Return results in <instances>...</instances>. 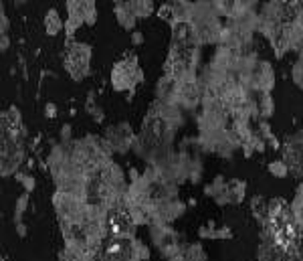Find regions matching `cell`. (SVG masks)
<instances>
[{
  "label": "cell",
  "instance_id": "1",
  "mask_svg": "<svg viewBox=\"0 0 303 261\" xmlns=\"http://www.w3.org/2000/svg\"><path fill=\"white\" fill-rule=\"evenodd\" d=\"M91 47L85 45V43H77L73 39H67L65 43V55H63V61H65V69L67 73L75 79V81H81L89 75V67H91Z\"/></svg>",
  "mask_w": 303,
  "mask_h": 261
},
{
  "label": "cell",
  "instance_id": "2",
  "mask_svg": "<svg viewBox=\"0 0 303 261\" xmlns=\"http://www.w3.org/2000/svg\"><path fill=\"white\" fill-rule=\"evenodd\" d=\"M103 138L109 142V146L117 154H125L130 148H134V142H136V134L132 132V126L128 122H119L115 126H109L105 130Z\"/></svg>",
  "mask_w": 303,
  "mask_h": 261
},
{
  "label": "cell",
  "instance_id": "3",
  "mask_svg": "<svg viewBox=\"0 0 303 261\" xmlns=\"http://www.w3.org/2000/svg\"><path fill=\"white\" fill-rule=\"evenodd\" d=\"M275 87V71L269 61H257L251 71V89L257 93H271Z\"/></svg>",
  "mask_w": 303,
  "mask_h": 261
},
{
  "label": "cell",
  "instance_id": "4",
  "mask_svg": "<svg viewBox=\"0 0 303 261\" xmlns=\"http://www.w3.org/2000/svg\"><path fill=\"white\" fill-rule=\"evenodd\" d=\"M176 98H178V79L164 75L156 83V100L164 104H176Z\"/></svg>",
  "mask_w": 303,
  "mask_h": 261
},
{
  "label": "cell",
  "instance_id": "5",
  "mask_svg": "<svg viewBox=\"0 0 303 261\" xmlns=\"http://www.w3.org/2000/svg\"><path fill=\"white\" fill-rule=\"evenodd\" d=\"M259 18L271 25H281V0H267L261 6Z\"/></svg>",
  "mask_w": 303,
  "mask_h": 261
},
{
  "label": "cell",
  "instance_id": "6",
  "mask_svg": "<svg viewBox=\"0 0 303 261\" xmlns=\"http://www.w3.org/2000/svg\"><path fill=\"white\" fill-rule=\"evenodd\" d=\"M113 10H115V18H117L119 27L125 29V31H134V27L138 22V16L128 8V4H115Z\"/></svg>",
  "mask_w": 303,
  "mask_h": 261
},
{
  "label": "cell",
  "instance_id": "7",
  "mask_svg": "<svg viewBox=\"0 0 303 261\" xmlns=\"http://www.w3.org/2000/svg\"><path fill=\"white\" fill-rule=\"evenodd\" d=\"M63 29H65V20L61 18V14L55 8H49L45 14V33L49 37H57Z\"/></svg>",
  "mask_w": 303,
  "mask_h": 261
},
{
  "label": "cell",
  "instance_id": "8",
  "mask_svg": "<svg viewBox=\"0 0 303 261\" xmlns=\"http://www.w3.org/2000/svg\"><path fill=\"white\" fill-rule=\"evenodd\" d=\"M247 195V182L241 178H233L229 180V197H231V205H241L245 201Z\"/></svg>",
  "mask_w": 303,
  "mask_h": 261
},
{
  "label": "cell",
  "instance_id": "9",
  "mask_svg": "<svg viewBox=\"0 0 303 261\" xmlns=\"http://www.w3.org/2000/svg\"><path fill=\"white\" fill-rule=\"evenodd\" d=\"M257 104H259V117L261 120H271L275 113V102L271 93H259L257 96Z\"/></svg>",
  "mask_w": 303,
  "mask_h": 261
},
{
  "label": "cell",
  "instance_id": "10",
  "mask_svg": "<svg viewBox=\"0 0 303 261\" xmlns=\"http://www.w3.org/2000/svg\"><path fill=\"white\" fill-rule=\"evenodd\" d=\"M128 8L138 16V18H148L154 14V2L152 0H130L125 2Z\"/></svg>",
  "mask_w": 303,
  "mask_h": 261
},
{
  "label": "cell",
  "instance_id": "11",
  "mask_svg": "<svg viewBox=\"0 0 303 261\" xmlns=\"http://www.w3.org/2000/svg\"><path fill=\"white\" fill-rule=\"evenodd\" d=\"M251 210L252 217L263 225L267 219H269V210H267V201L261 197V195H255L251 199Z\"/></svg>",
  "mask_w": 303,
  "mask_h": 261
},
{
  "label": "cell",
  "instance_id": "12",
  "mask_svg": "<svg viewBox=\"0 0 303 261\" xmlns=\"http://www.w3.org/2000/svg\"><path fill=\"white\" fill-rule=\"evenodd\" d=\"M172 4H174L176 20L190 22V14H192V6H194V2H190V0H172Z\"/></svg>",
  "mask_w": 303,
  "mask_h": 261
},
{
  "label": "cell",
  "instance_id": "13",
  "mask_svg": "<svg viewBox=\"0 0 303 261\" xmlns=\"http://www.w3.org/2000/svg\"><path fill=\"white\" fill-rule=\"evenodd\" d=\"M184 261H206V253L200 243H188L184 245Z\"/></svg>",
  "mask_w": 303,
  "mask_h": 261
},
{
  "label": "cell",
  "instance_id": "14",
  "mask_svg": "<svg viewBox=\"0 0 303 261\" xmlns=\"http://www.w3.org/2000/svg\"><path fill=\"white\" fill-rule=\"evenodd\" d=\"M156 16L160 18V20H164V22H168L170 27L176 22V14H174V4H172V0H168V2H164V4H160L158 6V10H156Z\"/></svg>",
  "mask_w": 303,
  "mask_h": 261
},
{
  "label": "cell",
  "instance_id": "15",
  "mask_svg": "<svg viewBox=\"0 0 303 261\" xmlns=\"http://www.w3.org/2000/svg\"><path fill=\"white\" fill-rule=\"evenodd\" d=\"M132 259L134 261H148L150 259V249L144 241L134 239L132 241Z\"/></svg>",
  "mask_w": 303,
  "mask_h": 261
},
{
  "label": "cell",
  "instance_id": "16",
  "mask_svg": "<svg viewBox=\"0 0 303 261\" xmlns=\"http://www.w3.org/2000/svg\"><path fill=\"white\" fill-rule=\"evenodd\" d=\"M267 170H269V174L275 176V178H287V176H289V168H287V164H285L283 160H273V162H269V164H267Z\"/></svg>",
  "mask_w": 303,
  "mask_h": 261
},
{
  "label": "cell",
  "instance_id": "17",
  "mask_svg": "<svg viewBox=\"0 0 303 261\" xmlns=\"http://www.w3.org/2000/svg\"><path fill=\"white\" fill-rule=\"evenodd\" d=\"M29 195L31 193H24L18 201H16V207H14V217H12V221H14V225L16 223H22V215H24V210L29 209Z\"/></svg>",
  "mask_w": 303,
  "mask_h": 261
},
{
  "label": "cell",
  "instance_id": "18",
  "mask_svg": "<svg viewBox=\"0 0 303 261\" xmlns=\"http://www.w3.org/2000/svg\"><path fill=\"white\" fill-rule=\"evenodd\" d=\"M16 178L22 182V186H24V191L27 193H33L35 191V186H37V180L31 176V174H22V172H16Z\"/></svg>",
  "mask_w": 303,
  "mask_h": 261
},
{
  "label": "cell",
  "instance_id": "19",
  "mask_svg": "<svg viewBox=\"0 0 303 261\" xmlns=\"http://www.w3.org/2000/svg\"><path fill=\"white\" fill-rule=\"evenodd\" d=\"M97 22V8L95 6H87L85 8V25H95Z\"/></svg>",
  "mask_w": 303,
  "mask_h": 261
},
{
  "label": "cell",
  "instance_id": "20",
  "mask_svg": "<svg viewBox=\"0 0 303 261\" xmlns=\"http://www.w3.org/2000/svg\"><path fill=\"white\" fill-rule=\"evenodd\" d=\"M130 39H132V45H134V47H142L144 41H146V39H144V33H140V31H132V37H130Z\"/></svg>",
  "mask_w": 303,
  "mask_h": 261
},
{
  "label": "cell",
  "instance_id": "21",
  "mask_svg": "<svg viewBox=\"0 0 303 261\" xmlns=\"http://www.w3.org/2000/svg\"><path fill=\"white\" fill-rule=\"evenodd\" d=\"M216 239H233V231L229 227H216Z\"/></svg>",
  "mask_w": 303,
  "mask_h": 261
},
{
  "label": "cell",
  "instance_id": "22",
  "mask_svg": "<svg viewBox=\"0 0 303 261\" xmlns=\"http://www.w3.org/2000/svg\"><path fill=\"white\" fill-rule=\"evenodd\" d=\"M267 146H269L271 150H281V146H283V144H281V140H279V138L273 134V136L267 140Z\"/></svg>",
  "mask_w": 303,
  "mask_h": 261
},
{
  "label": "cell",
  "instance_id": "23",
  "mask_svg": "<svg viewBox=\"0 0 303 261\" xmlns=\"http://www.w3.org/2000/svg\"><path fill=\"white\" fill-rule=\"evenodd\" d=\"M61 142H71V126L69 124H65L61 128Z\"/></svg>",
  "mask_w": 303,
  "mask_h": 261
},
{
  "label": "cell",
  "instance_id": "24",
  "mask_svg": "<svg viewBox=\"0 0 303 261\" xmlns=\"http://www.w3.org/2000/svg\"><path fill=\"white\" fill-rule=\"evenodd\" d=\"M45 115H47L49 120H53V117H57V105L53 104V102H49V104H45Z\"/></svg>",
  "mask_w": 303,
  "mask_h": 261
},
{
  "label": "cell",
  "instance_id": "25",
  "mask_svg": "<svg viewBox=\"0 0 303 261\" xmlns=\"http://www.w3.org/2000/svg\"><path fill=\"white\" fill-rule=\"evenodd\" d=\"M2 35H8V18H6L4 8H2Z\"/></svg>",
  "mask_w": 303,
  "mask_h": 261
},
{
  "label": "cell",
  "instance_id": "26",
  "mask_svg": "<svg viewBox=\"0 0 303 261\" xmlns=\"http://www.w3.org/2000/svg\"><path fill=\"white\" fill-rule=\"evenodd\" d=\"M8 47H10V39H8V35H2V41H0V49H2V51H8Z\"/></svg>",
  "mask_w": 303,
  "mask_h": 261
},
{
  "label": "cell",
  "instance_id": "27",
  "mask_svg": "<svg viewBox=\"0 0 303 261\" xmlns=\"http://www.w3.org/2000/svg\"><path fill=\"white\" fill-rule=\"evenodd\" d=\"M16 233L20 237H27V225L24 223H16Z\"/></svg>",
  "mask_w": 303,
  "mask_h": 261
},
{
  "label": "cell",
  "instance_id": "28",
  "mask_svg": "<svg viewBox=\"0 0 303 261\" xmlns=\"http://www.w3.org/2000/svg\"><path fill=\"white\" fill-rule=\"evenodd\" d=\"M283 2L289 4V6H295V4H297V0H283Z\"/></svg>",
  "mask_w": 303,
  "mask_h": 261
},
{
  "label": "cell",
  "instance_id": "29",
  "mask_svg": "<svg viewBox=\"0 0 303 261\" xmlns=\"http://www.w3.org/2000/svg\"><path fill=\"white\" fill-rule=\"evenodd\" d=\"M188 207H196V199H190L188 201Z\"/></svg>",
  "mask_w": 303,
  "mask_h": 261
},
{
  "label": "cell",
  "instance_id": "30",
  "mask_svg": "<svg viewBox=\"0 0 303 261\" xmlns=\"http://www.w3.org/2000/svg\"><path fill=\"white\" fill-rule=\"evenodd\" d=\"M212 2H214V0H212Z\"/></svg>",
  "mask_w": 303,
  "mask_h": 261
}]
</instances>
